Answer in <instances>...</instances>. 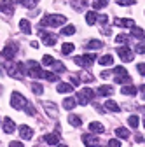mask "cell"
<instances>
[{"mask_svg":"<svg viewBox=\"0 0 145 147\" xmlns=\"http://www.w3.org/2000/svg\"><path fill=\"white\" fill-rule=\"evenodd\" d=\"M65 21H66V18L63 14H49V16L42 18L40 25H44V26H61Z\"/></svg>","mask_w":145,"mask_h":147,"instance_id":"1","label":"cell"},{"mask_svg":"<svg viewBox=\"0 0 145 147\" xmlns=\"http://www.w3.org/2000/svg\"><path fill=\"white\" fill-rule=\"evenodd\" d=\"M25 74H28V70H26V65H23V63H11L7 67L9 77H19V76H25Z\"/></svg>","mask_w":145,"mask_h":147,"instance_id":"2","label":"cell"},{"mask_svg":"<svg viewBox=\"0 0 145 147\" xmlns=\"http://www.w3.org/2000/svg\"><path fill=\"white\" fill-rule=\"evenodd\" d=\"M11 107L19 110V109H25L26 107V98L21 95V93H12L11 95Z\"/></svg>","mask_w":145,"mask_h":147,"instance_id":"3","label":"cell"},{"mask_svg":"<svg viewBox=\"0 0 145 147\" xmlns=\"http://www.w3.org/2000/svg\"><path fill=\"white\" fill-rule=\"evenodd\" d=\"M93 98H95V91H93V89H89V88H84L81 93L77 95V102H79L81 105H87Z\"/></svg>","mask_w":145,"mask_h":147,"instance_id":"4","label":"cell"},{"mask_svg":"<svg viewBox=\"0 0 145 147\" xmlns=\"http://www.w3.org/2000/svg\"><path fill=\"white\" fill-rule=\"evenodd\" d=\"M26 68H28V74H30L33 79L42 77V74H44V70H40V65H39L37 61H33V60H30V61L26 63Z\"/></svg>","mask_w":145,"mask_h":147,"instance_id":"5","label":"cell"},{"mask_svg":"<svg viewBox=\"0 0 145 147\" xmlns=\"http://www.w3.org/2000/svg\"><path fill=\"white\" fill-rule=\"evenodd\" d=\"M117 54H119V58L122 60V61H133V58H135V53L128 47V46H121V47H117Z\"/></svg>","mask_w":145,"mask_h":147,"instance_id":"6","label":"cell"},{"mask_svg":"<svg viewBox=\"0 0 145 147\" xmlns=\"http://www.w3.org/2000/svg\"><path fill=\"white\" fill-rule=\"evenodd\" d=\"M40 39L46 46H54L56 44V35L54 33H49V32H40Z\"/></svg>","mask_w":145,"mask_h":147,"instance_id":"7","label":"cell"},{"mask_svg":"<svg viewBox=\"0 0 145 147\" xmlns=\"http://www.w3.org/2000/svg\"><path fill=\"white\" fill-rule=\"evenodd\" d=\"M114 25H117L121 28H131V26H135V21L130 20V18H115Z\"/></svg>","mask_w":145,"mask_h":147,"instance_id":"8","label":"cell"},{"mask_svg":"<svg viewBox=\"0 0 145 147\" xmlns=\"http://www.w3.org/2000/svg\"><path fill=\"white\" fill-rule=\"evenodd\" d=\"M0 12L4 16H7V18H11L14 14V5L11 2H0Z\"/></svg>","mask_w":145,"mask_h":147,"instance_id":"9","label":"cell"},{"mask_svg":"<svg viewBox=\"0 0 145 147\" xmlns=\"http://www.w3.org/2000/svg\"><path fill=\"white\" fill-rule=\"evenodd\" d=\"M2 56H4L5 60H12V58L16 56V46H14V44L5 46V47H4V51H2Z\"/></svg>","mask_w":145,"mask_h":147,"instance_id":"10","label":"cell"},{"mask_svg":"<svg viewBox=\"0 0 145 147\" xmlns=\"http://www.w3.org/2000/svg\"><path fill=\"white\" fill-rule=\"evenodd\" d=\"M44 109H46V112H47L51 117H56V116H58V107L54 105L52 102H44Z\"/></svg>","mask_w":145,"mask_h":147,"instance_id":"11","label":"cell"},{"mask_svg":"<svg viewBox=\"0 0 145 147\" xmlns=\"http://www.w3.org/2000/svg\"><path fill=\"white\" fill-rule=\"evenodd\" d=\"M44 142L49 144V145H58L60 144V135L58 133H47V135H44Z\"/></svg>","mask_w":145,"mask_h":147,"instance_id":"12","label":"cell"},{"mask_svg":"<svg viewBox=\"0 0 145 147\" xmlns=\"http://www.w3.org/2000/svg\"><path fill=\"white\" fill-rule=\"evenodd\" d=\"M82 142H84V145L86 147H95V145H98V138L95 137V135H82Z\"/></svg>","mask_w":145,"mask_h":147,"instance_id":"13","label":"cell"},{"mask_svg":"<svg viewBox=\"0 0 145 147\" xmlns=\"http://www.w3.org/2000/svg\"><path fill=\"white\" fill-rule=\"evenodd\" d=\"M19 135H21V138L30 140L33 137V130H32L30 126H19Z\"/></svg>","mask_w":145,"mask_h":147,"instance_id":"14","label":"cell"},{"mask_svg":"<svg viewBox=\"0 0 145 147\" xmlns=\"http://www.w3.org/2000/svg\"><path fill=\"white\" fill-rule=\"evenodd\" d=\"M89 131H91V133H103L105 131V126L101 123L93 121V123H89Z\"/></svg>","mask_w":145,"mask_h":147,"instance_id":"15","label":"cell"},{"mask_svg":"<svg viewBox=\"0 0 145 147\" xmlns=\"http://www.w3.org/2000/svg\"><path fill=\"white\" fill-rule=\"evenodd\" d=\"M2 128H4V131H5V133H12V131L16 130V124H14V121H12L11 117H5Z\"/></svg>","mask_w":145,"mask_h":147,"instance_id":"16","label":"cell"},{"mask_svg":"<svg viewBox=\"0 0 145 147\" xmlns=\"http://www.w3.org/2000/svg\"><path fill=\"white\" fill-rule=\"evenodd\" d=\"M112 93H114V88L112 86H107L105 84V86H100L98 88V95L100 96H110Z\"/></svg>","mask_w":145,"mask_h":147,"instance_id":"17","label":"cell"},{"mask_svg":"<svg viewBox=\"0 0 145 147\" xmlns=\"http://www.w3.org/2000/svg\"><path fill=\"white\" fill-rule=\"evenodd\" d=\"M82 58V67H89V65H93V61H95V54H89V53H86L84 56H81Z\"/></svg>","mask_w":145,"mask_h":147,"instance_id":"18","label":"cell"},{"mask_svg":"<svg viewBox=\"0 0 145 147\" xmlns=\"http://www.w3.org/2000/svg\"><path fill=\"white\" fill-rule=\"evenodd\" d=\"M75 103H77V100H75V98L68 96V98H65V100H63V109H65V110H72V109L75 107Z\"/></svg>","mask_w":145,"mask_h":147,"instance_id":"19","label":"cell"},{"mask_svg":"<svg viewBox=\"0 0 145 147\" xmlns=\"http://www.w3.org/2000/svg\"><path fill=\"white\" fill-rule=\"evenodd\" d=\"M121 93L122 95H131V96H135L136 95V88L135 86H131V84H128V86H122V89H121Z\"/></svg>","mask_w":145,"mask_h":147,"instance_id":"20","label":"cell"},{"mask_svg":"<svg viewBox=\"0 0 145 147\" xmlns=\"http://www.w3.org/2000/svg\"><path fill=\"white\" fill-rule=\"evenodd\" d=\"M19 28H21V32H23V33H26V35H28V33H32V25H30V21H28V20H21V21H19Z\"/></svg>","mask_w":145,"mask_h":147,"instance_id":"21","label":"cell"},{"mask_svg":"<svg viewBox=\"0 0 145 147\" xmlns=\"http://www.w3.org/2000/svg\"><path fill=\"white\" fill-rule=\"evenodd\" d=\"M56 89L60 93H72V84H66V82H58Z\"/></svg>","mask_w":145,"mask_h":147,"instance_id":"22","label":"cell"},{"mask_svg":"<svg viewBox=\"0 0 145 147\" xmlns=\"http://www.w3.org/2000/svg\"><path fill=\"white\" fill-rule=\"evenodd\" d=\"M42 79H46L49 82H56L58 81V76H56V72H44L42 74Z\"/></svg>","mask_w":145,"mask_h":147,"instance_id":"23","label":"cell"},{"mask_svg":"<svg viewBox=\"0 0 145 147\" xmlns=\"http://www.w3.org/2000/svg\"><path fill=\"white\" fill-rule=\"evenodd\" d=\"M101 47H103V42L98 39H93L87 42V49H101Z\"/></svg>","mask_w":145,"mask_h":147,"instance_id":"24","label":"cell"},{"mask_svg":"<svg viewBox=\"0 0 145 147\" xmlns=\"http://www.w3.org/2000/svg\"><path fill=\"white\" fill-rule=\"evenodd\" d=\"M105 107H107V110H110V112H119V105L115 103V102H112V100H107V103H105Z\"/></svg>","mask_w":145,"mask_h":147,"instance_id":"25","label":"cell"},{"mask_svg":"<svg viewBox=\"0 0 145 147\" xmlns=\"http://www.w3.org/2000/svg\"><path fill=\"white\" fill-rule=\"evenodd\" d=\"M115 135H117V138H130V131L126 130V128H117L115 130Z\"/></svg>","mask_w":145,"mask_h":147,"instance_id":"26","label":"cell"},{"mask_svg":"<svg viewBox=\"0 0 145 147\" xmlns=\"http://www.w3.org/2000/svg\"><path fill=\"white\" fill-rule=\"evenodd\" d=\"M131 35L136 37V39H143V37H145V32H143L142 28H138V26H131Z\"/></svg>","mask_w":145,"mask_h":147,"instance_id":"27","label":"cell"},{"mask_svg":"<svg viewBox=\"0 0 145 147\" xmlns=\"http://www.w3.org/2000/svg\"><path fill=\"white\" fill-rule=\"evenodd\" d=\"M96 20H98V14H96L95 11H91V12L86 14V21H87V25H95Z\"/></svg>","mask_w":145,"mask_h":147,"instance_id":"28","label":"cell"},{"mask_svg":"<svg viewBox=\"0 0 145 147\" xmlns=\"http://www.w3.org/2000/svg\"><path fill=\"white\" fill-rule=\"evenodd\" d=\"M128 40H130V37L126 35V33H119L117 37H115V44H128Z\"/></svg>","mask_w":145,"mask_h":147,"instance_id":"29","label":"cell"},{"mask_svg":"<svg viewBox=\"0 0 145 147\" xmlns=\"http://www.w3.org/2000/svg\"><path fill=\"white\" fill-rule=\"evenodd\" d=\"M68 121H70V124H72V126H75V128H79V126L82 124L81 117H79V116H74V114H72V116H68Z\"/></svg>","mask_w":145,"mask_h":147,"instance_id":"30","label":"cell"},{"mask_svg":"<svg viewBox=\"0 0 145 147\" xmlns=\"http://www.w3.org/2000/svg\"><path fill=\"white\" fill-rule=\"evenodd\" d=\"M16 2H17V4H21V5H25L26 9H32L35 4L39 2V0H16Z\"/></svg>","mask_w":145,"mask_h":147,"instance_id":"31","label":"cell"},{"mask_svg":"<svg viewBox=\"0 0 145 147\" xmlns=\"http://www.w3.org/2000/svg\"><path fill=\"white\" fill-rule=\"evenodd\" d=\"M100 65H112V61H114V58L110 56V54H105V56H100Z\"/></svg>","mask_w":145,"mask_h":147,"instance_id":"32","label":"cell"},{"mask_svg":"<svg viewBox=\"0 0 145 147\" xmlns=\"http://www.w3.org/2000/svg\"><path fill=\"white\" fill-rule=\"evenodd\" d=\"M114 81L119 82V84H128V82H131V77H130V74H126V76H119V77H115Z\"/></svg>","mask_w":145,"mask_h":147,"instance_id":"33","label":"cell"},{"mask_svg":"<svg viewBox=\"0 0 145 147\" xmlns=\"http://www.w3.org/2000/svg\"><path fill=\"white\" fill-rule=\"evenodd\" d=\"M79 77H81L82 82H93V81H95L93 76H91V74H87V72H81V74H79Z\"/></svg>","mask_w":145,"mask_h":147,"instance_id":"34","label":"cell"},{"mask_svg":"<svg viewBox=\"0 0 145 147\" xmlns=\"http://www.w3.org/2000/svg\"><path fill=\"white\" fill-rule=\"evenodd\" d=\"M74 49H75V46H74V44H70V42H66V44L61 46V53H63V54H70Z\"/></svg>","mask_w":145,"mask_h":147,"instance_id":"35","label":"cell"},{"mask_svg":"<svg viewBox=\"0 0 145 147\" xmlns=\"http://www.w3.org/2000/svg\"><path fill=\"white\" fill-rule=\"evenodd\" d=\"M75 33V26L74 25H66L65 28H61V35H72Z\"/></svg>","mask_w":145,"mask_h":147,"instance_id":"36","label":"cell"},{"mask_svg":"<svg viewBox=\"0 0 145 147\" xmlns=\"http://www.w3.org/2000/svg\"><path fill=\"white\" fill-rule=\"evenodd\" d=\"M32 91H33V93L35 95H42V91H44V88L39 84V82H33L32 84Z\"/></svg>","mask_w":145,"mask_h":147,"instance_id":"37","label":"cell"},{"mask_svg":"<svg viewBox=\"0 0 145 147\" xmlns=\"http://www.w3.org/2000/svg\"><path fill=\"white\" fill-rule=\"evenodd\" d=\"M52 70L56 72V74L65 72V65H63V63H60V61H54V63H52Z\"/></svg>","mask_w":145,"mask_h":147,"instance_id":"38","label":"cell"},{"mask_svg":"<svg viewBox=\"0 0 145 147\" xmlns=\"http://www.w3.org/2000/svg\"><path fill=\"white\" fill-rule=\"evenodd\" d=\"M107 2H108V0H95L93 9H101V7H105V5H107Z\"/></svg>","mask_w":145,"mask_h":147,"instance_id":"39","label":"cell"},{"mask_svg":"<svg viewBox=\"0 0 145 147\" xmlns=\"http://www.w3.org/2000/svg\"><path fill=\"white\" fill-rule=\"evenodd\" d=\"M138 121H140V119H138L136 116H130V119H128V124H130L131 128H136V126H138Z\"/></svg>","mask_w":145,"mask_h":147,"instance_id":"40","label":"cell"},{"mask_svg":"<svg viewBox=\"0 0 145 147\" xmlns=\"http://www.w3.org/2000/svg\"><path fill=\"white\" fill-rule=\"evenodd\" d=\"M135 51H136L138 54H145V42H140V44H136Z\"/></svg>","mask_w":145,"mask_h":147,"instance_id":"41","label":"cell"},{"mask_svg":"<svg viewBox=\"0 0 145 147\" xmlns=\"http://www.w3.org/2000/svg\"><path fill=\"white\" fill-rule=\"evenodd\" d=\"M70 82H72V86L77 88V86L81 84V77H79V76H72V77H70Z\"/></svg>","mask_w":145,"mask_h":147,"instance_id":"42","label":"cell"},{"mask_svg":"<svg viewBox=\"0 0 145 147\" xmlns=\"http://www.w3.org/2000/svg\"><path fill=\"white\" fill-rule=\"evenodd\" d=\"M25 112H26L28 116H35V107H33V105H28V103H26V107H25Z\"/></svg>","mask_w":145,"mask_h":147,"instance_id":"43","label":"cell"},{"mask_svg":"<svg viewBox=\"0 0 145 147\" xmlns=\"http://www.w3.org/2000/svg\"><path fill=\"white\" fill-rule=\"evenodd\" d=\"M42 63H44V65H52V63H54V60H52V56L46 54V56L42 58Z\"/></svg>","mask_w":145,"mask_h":147,"instance_id":"44","label":"cell"},{"mask_svg":"<svg viewBox=\"0 0 145 147\" xmlns=\"http://www.w3.org/2000/svg\"><path fill=\"white\" fill-rule=\"evenodd\" d=\"M115 2H117L119 5H133L135 0H115Z\"/></svg>","mask_w":145,"mask_h":147,"instance_id":"45","label":"cell"},{"mask_svg":"<svg viewBox=\"0 0 145 147\" xmlns=\"http://www.w3.org/2000/svg\"><path fill=\"white\" fill-rule=\"evenodd\" d=\"M108 147H121V142H119V138H112L110 142H108Z\"/></svg>","mask_w":145,"mask_h":147,"instance_id":"46","label":"cell"},{"mask_svg":"<svg viewBox=\"0 0 145 147\" xmlns=\"http://www.w3.org/2000/svg\"><path fill=\"white\" fill-rule=\"evenodd\" d=\"M72 5H74V7H75L77 11H81L79 7H86V5H87V2H84V0H82V2H74V4H72Z\"/></svg>","mask_w":145,"mask_h":147,"instance_id":"47","label":"cell"},{"mask_svg":"<svg viewBox=\"0 0 145 147\" xmlns=\"http://www.w3.org/2000/svg\"><path fill=\"white\" fill-rule=\"evenodd\" d=\"M138 72L142 76H145V63H138Z\"/></svg>","mask_w":145,"mask_h":147,"instance_id":"48","label":"cell"},{"mask_svg":"<svg viewBox=\"0 0 145 147\" xmlns=\"http://www.w3.org/2000/svg\"><path fill=\"white\" fill-rule=\"evenodd\" d=\"M9 147H23V144H21V142H16V140H14V142H11V144H9Z\"/></svg>","mask_w":145,"mask_h":147,"instance_id":"49","label":"cell"},{"mask_svg":"<svg viewBox=\"0 0 145 147\" xmlns=\"http://www.w3.org/2000/svg\"><path fill=\"white\" fill-rule=\"evenodd\" d=\"M140 89H142V98H143V100H145V84H143V86H142V88H140Z\"/></svg>","mask_w":145,"mask_h":147,"instance_id":"50","label":"cell"},{"mask_svg":"<svg viewBox=\"0 0 145 147\" xmlns=\"http://www.w3.org/2000/svg\"><path fill=\"white\" fill-rule=\"evenodd\" d=\"M58 147H68V145H65V144H58Z\"/></svg>","mask_w":145,"mask_h":147,"instance_id":"51","label":"cell"},{"mask_svg":"<svg viewBox=\"0 0 145 147\" xmlns=\"http://www.w3.org/2000/svg\"><path fill=\"white\" fill-rule=\"evenodd\" d=\"M143 124H145V121H143Z\"/></svg>","mask_w":145,"mask_h":147,"instance_id":"52","label":"cell"}]
</instances>
